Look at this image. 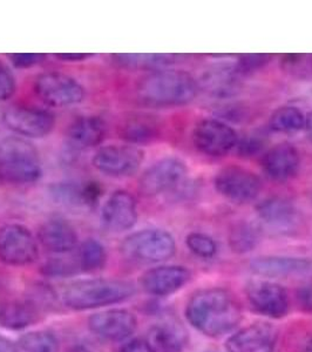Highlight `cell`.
Segmentation results:
<instances>
[{
    "instance_id": "20",
    "label": "cell",
    "mask_w": 312,
    "mask_h": 352,
    "mask_svg": "<svg viewBox=\"0 0 312 352\" xmlns=\"http://www.w3.org/2000/svg\"><path fill=\"white\" fill-rule=\"evenodd\" d=\"M300 156L293 144L282 142L268 149L262 157V169L269 179L285 182L296 175Z\"/></svg>"
},
{
    "instance_id": "16",
    "label": "cell",
    "mask_w": 312,
    "mask_h": 352,
    "mask_svg": "<svg viewBox=\"0 0 312 352\" xmlns=\"http://www.w3.org/2000/svg\"><path fill=\"white\" fill-rule=\"evenodd\" d=\"M277 330L270 323H252L229 337L225 348L229 352H274Z\"/></svg>"
},
{
    "instance_id": "34",
    "label": "cell",
    "mask_w": 312,
    "mask_h": 352,
    "mask_svg": "<svg viewBox=\"0 0 312 352\" xmlns=\"http://www.w3.org/2000/svg\"><path fill=\"white\" fill-rule=\"evenodd\" d=\"M268 144V136L265 133L254 132L245 135L242 140L237 142L238 154L245 157H250L260 154L265 151Z\"/></svg>"
},
{
    "instance_id": "27",
    "label": "cell",
    "mask_w": 312,
    "mask_h": 352,
    "mask_svg": "<svg viewBox=\"0 0 312 352\" xmlns=\"http://www.w3.org/2000/svg\"><path fill=\"white\" fill-rule=\"evenodd\" d=\"M146 343L152 352H182L183 340L175 329L168 325H155L149 329Z\"/></svg>"
},
{
    "instance_id": "17",
    "label": "cell",
    "mask_w": 312,
    "mask_h": 352,
    "mask_svg": "<svg viewBox=\"0 0 312 352\" xmlns=\"http://www.w3.org/2000/svg\"><path fill=\"white\" fill-rule=\"evenodd\" d=\"M192 274L182 265H160L144 272L141 287L153 296H169L188 283Z\"/></svg>"
},
{
    "instance_id": "7",
    "label": "cell",
    "mask_w": 312,
    "mask_h": 352,
    "mask_svg": "<svg viewBox=\"0 0 312 352\" xmlns=\"http://www.w3.org/2000/svg\"><path fill=\"white\" fill-rule=\"evenodd\" d=\"M214 186L217 192L235 204H249L260 195L262 180L249 169L228 166L216 173Z\"/></svg>"
},
{
    "instance_id": "11",
    "label": "cell",
    "mask_w": 312,
    "mask_h": 352,
    "mask_svg": "<svg viewBox=\"0 0 312 352\" xmlns=\"http://www.w3.org/2000/svg\"><path fill=\"white\" fill-rule=\"evenodd\" d=\"M192 142L204 155L221 157L236 147L238 136L235 129L223 121L204 119L194 129Z\"/></svg>"
},
{
    "instance_id": "10",
    "label": "cell",
    "mask_w": 312,
    "mask_h": 352,
    "mask_svg": "<svg viewBox=\"0 0 312 352\" xmlns=\"http://www.w3.org/2000/svg\"><path fill=\"white\" fill-rule=\"evenodd\" d=\"M38 258L36 237L26 227L18 223L0 228V261L8 265L21 267Z\"/></svg>"
},
{
    "instance_id": "6",
    "label": "cell",
    "mask_w": 312,
    "mask_h": 352,
    "mask_svg": "<svg viewBox=\"0 0 312 352\" xmlns=\"http://www.w3.org/2000/svg\"><path fill=\"white\" fill-rule=\"evenodd\" d=\"M187 173L184 161L174 156L164 157L144 170L139 180V190L147 197L172 192L186 181Z\"/></svg>"
},
{
    "instance_id": "13",
    "label": "cell",
    "mask_w": 312,
    "mask_h": 352,
    "mask_svg": "<svg viewBox=\"0 0 312 352\" xmlns=\"http://www.w3.org/2000/svg\"><path fill=\"white\" fill-rule=\"evenodd\" d=\"M247 297L255 311L263 316L280 320L289 312V295L282 285L270 280H255L248 285Z\"/></svg>"
},
{
    "instance_id": "25",
    "label": "cell",
    "mask_w": 312,
    "mask_h": 352,
    "mask_svg": "<svg viewBox=\"0 0 312 352\" xmlns=\"http://www.w3.org/2000/svg\"><path fill=\"white\" fill-rule=\"evenodd\" d=\"M38 318L36 305L27 300H12L0 305V325L10 330H23Z\"/></svg>"
},
{
    "instance_id": "22",
    "label": "cell",
    "mask_w": 312,
    "mask_h": 352,
    "mask_svg": "<svg viewBox=\"0 0 312 352\" xmlns=\"http://www.w3.org/2000/svg\"><path fill=\"white\" fill-rule=\"evenodd\" d=\"M107 126L100 116H85L68 126L67 142L74 151L93 148L104 141Z\"/></svg>"
},
{
    "instance_id": "41",
    "label": "cell",
    "mask_w": 312,
    "mask_h": 352,
    "mask_svg": "<svg viewBox=\"0 0 312 352\" xmlns=\"http://www.w3.org/2000/svg\"><path fill=\"white\" fill-rule=\"evenodd\" d=\"M0 352H16V348L10 340L0 336Z\"/></svg>"
},
{
    "instance_id": "33",
    "label": "cell",
    "mask_w": 312,
    "mask_h": 352,
    "mask_svg": "<svg viewBox=\"0 0 312 352\" xmlns=\"http://www.w3.org/2000/svg\"><path fill=\"white\" fill-rule=\"evenodd\" d=\"M186 244L192 254L202 258H212L216 255V242L202 232H190L186 239Z\"/></svg>"
},
{
    "instance_id": "1",
    "label": "cell",
    "mask_w": 312,
    "mask_h": 352,
    "mask_svg": "<svg viewBox=\"0 0 312 352\" xmlns=\"http://www.w3.org/2000/svg\"><path fill=\"white\" fill-rule=\"evenodd\" d=\"M186 317L197 331L217 338L236 328L242 320V310L228 290L204 289L189 300Z\"/></svg>"
},
{
    "instance_id": "12",
    "label": "cell",
    "mask_w": 312,
    "mask_h": 352,
    "mask_svg": "<svg viewBox=\"0 0 312 352\" xmlns=\"http://www.w3.org/2000/svg\"><path fill=\"white\" fill-rule=\"evenodd\" d=\"M1 119L10 131L33 139L47 136L56 124L52 113L30 106H12L3 113Z\"/></svg>"
},
{
    "instance_id": "29",
    "label": "cell",
    "mask_w": 312,
    "mask_h": 352,
    "mask_svg": "<svg viewBox=\"0 0 312 352\" xmlns=\"http://www.w3.org/2000/svg\"><path fill=\"white\" fill-rule=\"evenodd\" d=\"M269 126L274 132L296 133L304 129L305 116L300 109L285 106L272 113Z\"/></svg>"
},
{
    "instance_id": "3",
    "label": "cell",
    "mask_w": 312,
    "mask_h": 352,
    "mask_svg": "<svg viewBox=\"0 0 312 352\" xmlns=\"http://www.w3.org/2000/svg\"><path fill=\"white\" fill-rule=\"evenodd\" d=\"M134 294L135 287L126 280L93 278L68 285L63 294V300L68 308L81 311L118 305Z\"/></svg>"
},
{
    "instance_id": "21",
    "label": "cell",
    "mask_w": 312,
    "mask_h": 352,
    "mask_svg": "<svg viewBox=\"0 0 312 352\" xmlns=\"http://www.w3.org/2000/svg\"><path fill=\"white\" fill-rule=\"evenodd\" d=\"M250 269L269 278L307 276L312 274V261L304 257L260 256L252 261Z\"/></svg>"
},
{
    "instance_id": "23",
    "label": "cell",
    "mask_w": 312,
    "mask_h": 352,
    "mask_svg": "<svg viewBox=\"0 0 312 352\" xmlns=\"http://www.w3.org/2000/svg\"><path fill=\"white\" fill-rule=\"evenodd\" d=\"M41 245L53 254H67L76 248L78 234L64 219H52L41 226L38 232Z\"/></svg>"
},
{
    "instance_id": "30",
    "label": "cell",
    "mask_w": 312,
    "mask_h": 352,
    "mask_svg": "<svg viewBox=\"0 0 312 352\" xmlns=\"http://www.w3.org/2000/svg\"><path fill=\"white\" fill-rule=\"evenodd\" d=\"M260 230L256 224L250 222H240L230 232L229 243L234 252L245 254L256 248L260 243Z\"/></svg>"
},
{
    "instance_id": "28",
    "label": "cell",
    "mask_w": 312,
    "mask_h": 352,
    "mask_svg": "<svg viewBox=\"0 0 312 352\" xmlns=\"http://www.w3.org/2000/svg\"><path fill=\"white\" fill-rule=\"evenodd\" d=\"M177 54H135V53H121L114 54L113 59L116 64L131 69H154L172 64L177 59Z\"/></svg>"
},
{
    "instance_id": "24",
    "label": "cell",
    "mask_w": 312,
    "mask_h": 352,
    "mask_svg": "<svg viewBox=\"0 0 312 352\" xmlns=\"http://www.w3.org/2000/svg\"><path fill=\"white\" fill-rule=\"evenodd\" d=\"M119 135L133 146L148 144L159 135V124L151 116H133L120 124Z\"/></svg>"
},
{
    "instance_id": "15",
    "label": "cell",
    "mask_w": 312,
    "mask_h": 352,
    "mask_svg": "<svg viewBox=\"0 0 312 352\" xmlns=\"http://www.w3.org/2000/svg\"><path fill=\"white\" fill-rule=\"evenodd\" d=\"M91 331L102 340L120 342L129 338L136 329V318L124 309L98 312L89 320Z\"/></svg>"
},
{
    "instance_id": "35",
    "label": "cell",
    "mask_w": 312,
    "mask_h": 352,
    "mask_svg": "<svg viewBox=\"0 0 312 352\" xmlns=\"http://www.w3.org/2000/svg\"><path fill=\"white\" fill-rule=\"evenodd\" d=\"M16 82L14 74L8 65L0 61V101H8L16 92Z\"/></svg>"
},
{
    "instance_id": "39",
    "label": "cell",
    "mask_w": 312,
    "mask_h": 352,
    "mask_svg": "<svg viewBox=\"0 0 312 352\" xmlns=\"http://www.w3.org/2000/svg\"><path fill=\"white\" fill-rule=\"evenodd\" d=\"M120 352H152L146 340H132L121 348Z\"/></svg>"
},
{
    "instance_id": "44",
    "label": "cell",
    "mask_w": 312,
    "mask_h": 352,
    "mask_svg": "<svg viewBox=\"0 0 312 352\" xmlns=\"http://www.w3.org/2000/svg\"><path fill=\"white\" fill-rule=\"evenodd\" d=\"M304 352H312V340L305 346Z\"/></svg>"
},
{
    "instance_id": "36",
    "label": "cell",
    "mask_w": 312,
    "mask_h": 352,
    "mask_svg": "<svg viewBox=\"0 0 312 352\" xmlns=\"http://www.w3.org/2000/svg\"><path fill=\"white\" fill-rule=\"evenodd\" d=\"M271 58V54H242L238 56L237 68L241 73L252 72L265 66Z\"/></svg>"
},
{
    "instance_id": "9",
    "label": "cell",
    "mask_w": 312,
    "mask_h": 352,
    "mask_svg": "<svg viewBox=\"0 0 312 352\" xmlns=\"http://www.w3.org/2000/svg\"><path fill=\"white\" fill-rule=\"evenodd\" d=\"M144 159V151L133 144H107L94 154L92 164L104 175L127 177L139 170Z\"/></svg>"
},
{
    "instance_id": "19",
    "label": "cell",
    "mask_w": 312,
    "mask_h": 352,
    "mask_svg": "<svg viewBox=\"0 0 312 352\" xmlns=\"http://www.w3.org/2000/svg\"><path fill=\"white\" fill-rule=\"evenodd\" d=\"M257 215L269 228L288 234L300 224V212L291 201L285 197H268L256 206Z\"/></svg>"
},
{
    "instance_id": "8",
    "label": "cell",
    "mask_w": 312,
    "mask_h": 352,
    "mask_svg": "<svg viewBox=\"0 0 312 352\" xmlns=\"http://www.w3.org/2000/svg\"><path fill=\"white\" fill-rule=\"evenodd\" d=\"M34 91L39 99L51 107H67L80 104L85 99L82 85L63 73L41 74L34 81Z\"/></svg>"
},
{
    "instance_id": "31",
    "label": "cell",
    "mask_w": 312,
    "mask_h": 352,
    "mask_svg": "<svg viewBox=\"0 0 312 352\" xmlns=\"http://www.w3.org/2000/svg\"><path fill=\"white\" fill-rule=\"evenodd\" d=\"M107 260L106 249L99 241L89 239L81 244L78 254V267L86 272H96L104 268Z\"/></svg>"
},
{
    "instance_id": "38",
    "label": "cell",
    "mask_w": 312,
    "mask_h": 352,
    "mask_svg": "<svg viewBox=\"0 0 312 352\" xmlns=\"http://www.w3.org/2000/svg\"><path fill=\"white\" fill-rule=\"evenodd\" d=\"M43 269H44L45 275L67 276L69 274L76 272V268H74V265L67 262V261L53 260L45 264Z\"/></svg>"
},
{
    "instance_id": "37",
    "label": "cell",
    "mask_w": 312,
    "mask_h": 352,
    "mask_svg": "<svg viewBox=\"0 0 312 352\" xmlns=\"http://www.w3.org/2000/svg\"><path fill=\"white\" fill-rule=\"evenodd\" d=\"M8 58L16 68H30L41 64L46 59V54H43V53H13V54H8Z\"/></svg>"
},
{
    "instance_id": "43",
    "label": "cell",
    "mask_w": 312,
    "mask_h": 352,
    "mask_svg": "<svg viewBox=\"0 0 312 352\" xmlns=\"http://www.w3.org/2000/svg\"><path fill=\"white\" fill-rule=\"evenodd\" d=\"M67 352H91L89 349L84 346V345H74L72 348H69Z\"/></svg>"
},
{
    "instance_id": "4",
    "label": "cell",
    "mask_w": 312,
    "mask_h": 352,
    "mask_svg": "<svg viewBox=\"0 0 312 352\" xmlns=\"http://www.w3.org/2000/svg\"><path fill=\"white\" fill-rule=\"evenodd\" d=\"M41 157L32 144L21 138L0 140V181L13 186H25L41 180Z\"/></svg>"
},
{
    "instance_id": "18",
    "label": "cell",
    "mask_w": 312,
    "mask_h": 352,
    "mask_svg": "<svg viewBox=\"0 0 312 352\" xmlns=\"http://www.w3.org/2000/svg\"><path fill=\"white\" fill-rule=\"evenodd\" d=\"M48 194L56 204L72 208H92L98 204L102 188L98 182H76L61 181L48 187Z\"/></svg>"
},
{
    "instance_id": "2",
    "label": "cell",
    "mask_w": 312,
    "mask_h": 352,
    "mask_svg": "<svg viewBox=\"0 0 312 352\" xmlns=\"http://www.w3.org/2000/svg\"><path fill=\"white\" fill-rule=\"evenodd\" d=\"M199 89V82L188 72L159 69L142 79L137 86V96L152 106L175 107L192 102Z\"/></svg>"
},
{
    "instance_id": "14",
    "label": "cell",
    "mask_w": 312,
    "mask_h": 352,
    "mask_svg": "<svg viewBox=\"0 0 312 352\" xmlns=\"http://www.w3.org/2000/svg\"><path fill=\"white\" fill-rule=\"evenodd\" d=\"M101 224L111 232L132 229L137 221L135 197L126 190H115L104 201L101 209Z\"/></svg>"
},
{
    "instance_id": "40",
    "label": "cell",
    "mask_w": 312,
    "mask_h": 352,
    "mask_svg": "<svg viewBox=\"0 0 312 352\" xmlns=\"http://www.w3.org/2000/svg\"><path fill=\"white\" fill-rule=\"evenodd\" d=\"M92 56L93 54H89V53H59V54H56V58L60 59L61 61H67V63H80V61L87 60Z\"/></svg>"
},
{
    "instance_id": "42",
    "label": "cell",
    "mask_w": 312,
    "mask_h": 352,
    "mask_svg": "<svg viewBox=\"0 0 312 352\" xmlns=\"http://www.w3.org/2000/svg\"><path fill=\"white\" fill-rule=\"evenodd\" d=\"M305 131L308 134L309 139L312 142V112L308 113V116H305Z\"/></svg>"
},
{
    "instance_id": "26",
    "label": "cell",
    "mask_w": 312,
    "mask_h": 352,
    "mask_svg": "<svg viewBox=\"0 0 312 352\" xmlns=\"http://www.w3.org/2000/svg\"><path fill=\"white\" fill-rule=\"evenodd\" d=\"M242 73L237 66H219L204 76V88L215 96H229L235 92L240 84Z\"/></svg>"
},
{
    "instance_id": "5",
    "label": "cell",
    "mask_w": 312,
    "mask_h": 352,
    "mask_svg": "<svg viewBox=\"0 0 312 352\" xmlns=\"http://www.w3.org/2000/svg\"><path fill=\"white\" fill-rule=\"evenodd\" d=\"M177 243L172 234L162 229H144L133 232L121 244L126 258L141 263H160L172 258Z\"/></svg>"
},
{
    "instance_id": "32",
    "label": "cell",
    "mask_w": 312,
    "mask_h": 352,
    "mask_svg": "<svg viewBox=\"0 0 312 352\" xmlns=\"http://www.w3.org/2000/svg\"><path fill=\"white\" fill-rule=\"evenodd\" d=\"M21 345L26 352H56L58 349L56 337L45 331L30 332L21 338Z\"/></svg>"
}]
</instances>
